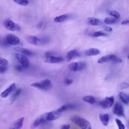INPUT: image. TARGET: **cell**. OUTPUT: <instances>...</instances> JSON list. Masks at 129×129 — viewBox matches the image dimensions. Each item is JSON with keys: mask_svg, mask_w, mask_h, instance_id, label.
<instances>
[{"mask_svg": "<svg viewBox=\"0 0 129 129\" xmlns=\"http://www.w3.org/2000/svg\"><path fill=\"white\" fill-rule=\"evenodd\" d=\"M71 119L73 122L81 128H91V126L90 122L83 118L77 116H74L71 117Z\"/></svg>", "mask_w": 129, "mask_h": 129, "instance_id": "1", "label": "cell"}, {"mask_svg": "<svg viewBox=\"0 0 129 129\" xmlns=\"http://www.w3.org/2000/svg\"><path fill=\"white\" fill-rule=\"evenodd\" d=\"M15 68L18 71L21 72L23 71V68H24L21 64H18L15 66Z\"/></svg>", "mask_w": 129, "mask_h": 129, "instance_id": "36", "label": "cell"}, {"mask_svg": "<svg viewBox=\"0 0 129 129\" xmlns=\"http://www.w3.org/2000/svg\"><path fill=\"white\" fill-rule=\"evenodd\" d=\"M69 16L67 15H63L55 17L54 21L57 22H60L64 21L68 19Z\"/></svg>", "mask_w": 129, "mask_h": 129, "instance_id": "24", "label": "cell"}, {"mask_svg": "<svg viewBox=\"0 0 129 129\" xmlns=\"http://www.w3.org/2000/svg\"><path fill=\"white\" fill-rule=\"evenodd\" d=\"M16 57L18 61L24 68H27L29 65V61L27 57L20 54H17Z\"/></svg>", "mask_w": 129, "mask_h": 129, "instance_id": "7", "label": "cell"}, {"mask_svg": "<svg viewBox=\"0 0 129 129\" xmlns=\"http://www.w3.org/2000/svg\"><path fill=\"white\" fill-rule=\"evenodd\" d=\"M99 118L104 125H107L109 121V116L108 114L100 113L99 114Z\"/></svg>", "mask_w": 129, "mask_h": 129, "instance_id": "17", "label": "cell"}, {"mask_svg": "<svg viewBox=\"0 0 129 129\" xmlns=\"http://www.w3.org/2000/svg\"><path fill=\"white\" fill-rule=\"evenodd\" d=\"M87 21L88 24L93 25H99L103 23L102 20L93 17L88 18Z\"/></svg>", "mask_w": 129, "mask_h": 129, "instance_id": "15", "label": "cell"}, {"mask_svg": "<svg viewBox=\"0 0 129 129\" xmlns=\"http://www.w3.org/2000/svg\"><path fill=\"white\" fill-rule=\"evenodd\" d=\"M15 84L14 83L11 84L7 89L1 94V97L3 98L7 97L12 93L15 88Z\"/></svg>", "mask_w": 129, "mask_h": 129, "instance_id": "12", "label": "cell"}, {"mask_svg": "<svg viewBox=\"0 0 129 129\" xmlns=\"http://www.w3.org/2000/svg\"><path fill=\"white\" fill-rule=\"evenodd\" d=\"M46 119L47 121H51L59 118L61 115V112L57 110L45 113Z\"/></svg>", "mask_w": 129, "mask_h": 129, "instance_id": "8", "label": "cell"}, {"mask_svg": "<svg viewBox=\"0 0 129 129\" xmlns=\"http://www.w3.org/2000/svg\"><path fill=\"white\" fill-rule=\"evenodd\" d=\"M104 30L106 31H111L112 30V28L108 26H106L104 27Z\"/></svg>", "mask_w": 129, "mask_h": 129, "instance_id": "39", "label": "cell"}, {"mask_svg": "<svg viewBox=\"0 0 129 129\" xmlns=\"http://www.w3.org/2000/svg\"><path fill=\"white\" fill-rule=\"evenodd\" d=\"M100 51L98 49L95 48H90L86 50L85 52V54L87 56L95 55L99 54Z\"/></svg>", "mask_w": 129, "mask_h": 129, "instance_id": "19", "label": "cell"}, {"mask_svg": "<svg viewBox=\"0 0 129 129\" xmlns=\"http://www.w3.org/2000/svg\"><path fill=\"white\" fill-rule=\"evenodd\" d=\"M13 0L17 4L22 6H26L29 3L28 1L27 0Z\"/></svg>", "mask_w": 129, "mask_h": 129, "instance_id": "29", "label": "cell"}, {"mask_svg": "<svg viewBox=\"0 0 129 129\" xmlns=\"http://www.w3.org/2000/svg\"><path fill=\"white\" fill-rule=\"evenodd\" d=\"M25 39L29 43L34 45H37L38 37L29 35L26 36Z\"/></svg>", "mask_w": 129, "mask_h": 129, "instance_id": "21", "label": "cell"}, {"mask_svg": "<svg viewBox=\"0 0 129 129\" xmlns=\"http://www.w3.org/2000/svg\"><path fill=\"white\" fill-rule=\"evenodd\" d=\"M119 96L122 101L125 104L128 105L129 103V96L127 94L122 92L119 93Z\"/></svg>", "mask_w": 129, "mask_h": 129, "instance_id": "22", "label": "cell"}, {"mask_svg": "<svg viewBox=\"0 0 129 129\" xmlns=\"http://www.w3.org/2000/svg\"><path fill=\"white\" fill-rule=\"evenodd\" d=\"M70 125L69 124H63L61 127V129H69L70 127Z\"/></svg>", "mask_w": 129, "mask_h": 129, "instance_id": "38", "label": "cell"}, {"mask_svg": "<svg viewBox=\"0 0 129 129\" xmlns=\"http://www.w3.org/2000/svg\"><path fill=\"white\" fill-rule=\"evenodd\" d=\"M114 100V97L111 96L107 97L100 101L99 104L104 109H108L113 105Z\"/></svg>", "mask_w": 129, "mask_h": 129, "instance_id": "5", "label": "cell"}, {"mask_svg": "<svg viewBox=\"0 0 129 129\" xmlns=\"http://www.w3.org/2000/svg\"><path fill=\"white\" fill-rule=\"evenodd\" d=\"M83 100L86 102L90 104H93L95 101L94 97L92 95H86L83 96L82 98Z\"/></svg>", "mask_w": 129, "mask_h": 129, "instance_id": "23", "label": "cell"}, {"mask_svg": "<svg viewBox=\"0 0 129 129\" xmlns=\"http://www.w3.org/2000/svg\"><path fill=\"white\" fill-rule=\"evenodd\" d=\"M7 68L5 66H0V73H4L7 71Z\"/></svg>", "mask_w": 129, "mask_h": 129, "instance_id": "37", "label": "cell"}, {"mask_svg": "<svg viewBox=\"0 0 129 129\" xmlns=\"http://www.w3.org/2000/svg\"><path fill=\"white\" fill-rule=\"evenodd\" d=\"M129 84L126 82H123L120 84V87L121 89H123L128 88Z\"/></svg>", "mask_w": 129, "mask_h": 129, "instance_id": "34", "label": "cell"}, {"mask_svg": "<svg viewBox=\"0 0 129 129\" xmlns=\"http://www.w3.org/2000/svg\"><path fill=\"white\" fill-rule=\"evenodd\" d=\"M111 61L116 63H121L122 62V60L114 55Z\"/></svg>", "mask_w": 129, "mask_h": 129, "instance_id": "32", "label": "cell"}, {"mask_svg": "<svg viewBox=\"0 0 129 129\" xmlns=\"http://www.w3.org/2000/svg\"><path fill=\"white\" fill-rule=\"evenodd\" d=\"M86 65V63L83 62H74L69 65L68 69L71 71H80L84 69Z\"/></svg>", "mask_w": 129, "mask_h": 129, "instance_id": "3", "label": "cell"}, {"mask_svg": "<svg viewBox=\"0 0 129 129\" xmlns=\"http://www.w3.org/2000/svg\"><path fill=\"white\" fill-rule=\"evenodd\" d=\"M24 118L22 117L18 119L14 123L12 127L11 128L13 129H20L23 125Z\"/></svg>", "mask_w": 129, "mask_h": 129, "instance_id": "18", "label": "cell"}, {"mask_svg": "<svg viewBox=\"0 0 129 129\" xmlns=\"http://www.w3.org/2000/svg\"><path fill=\"white\" fill-rule=\"evenodd\" d=\"M107 35L106 34L101 31H96L94 32L92 35L93 37H96L99 36H105Z\"/></svg>", "mask_w": 129, "mask_h": 129, "instance_id": "30", "label": "cell"}, {"mask_svg": "<svg viewBox=\"0 0 129 129\" xmlns=\"http://www.w3.org/2000/svg\"><path fill=\"white\" fill-rule=\"evenodd\" d=\"M73 80L71 79L66 77L64 80V83L65 85H71L73 82Z\"/></svg>", "mask_w": 129, "mask_h": 129, "instance_id": "33", "label": "cell"}, {"mask_svg": "<svg viewBox=\"0 0 129 129\" xmlns=\"http://www.w3.org/2000/svg\"><path fill=\"white\" fill-rule=\"evenodd\" d=\"M7 60L4 58H0V65L2 66H6L8 64Z\"/></svg>", "mask_w": 129, "mask_h": 129, "instance_id": "35", "label": "cell"}, {"mask_svg": "<svg viewBox=\"0 0 129 129\" xmlns=\"http://www.w3.org/2000/svg\"><path fill=\"white\" fill-rule=\"evenodd\" d=\"M114 55L109 54L104 56L98 59V62L99 63H102L111 61Z\"/></svg>", "mask_w": 129, "mask_h": 129, "instance_id": "20", "label": "cell"}, {"mask_svg": "<svg viewBox=\"0 0 129 129\" xmlns=\"http://www.w3.org/2000/svg\"><path fill=\"white\" fill-rule=\"evenodd\" d=\"M129 23V21L128 20H125L123 21L121 23L122 25H125L128 24Z\"/></svg>", "mask_w": 129, "mask_h": 129, "instance_id": "41", "label": "cell"}, {"mask_svg": "<svg viewBox=\"0 0 129 129\" xmlns=\"http://www.w3.org/2000/svg\"><path fill=\"white\" fill-rule=\"evenodd\" d=\"M37 45H43L46 44L49 41V39L46 37H43L41 38H38Z\"/></svg>", "mask_w": 129, "mask_h": 129, "instance_id": "26", "label": "cell"}, {"mask_svg": "<svg viewBox=\"0 0 129 129\" xmlns=\"http://www.w3.org/2000/svg\"><path fill=\"white\" fill-rule=\"evenodd\" d=\"M4 24L6 29L11 31L19 30L21 29L20 26L18 24L9 19L5 20Z\"/></svg>", "mask_w": 129, "mask_h": 129, "instance_id": "4", "label": "cell"}, {"mask_svg": "<svg viewBox=\"0 0 129 129\" xmlns=\"http://www.w3.org/2000/svg\"><path fill=\"white\" fill-rule=\"evenodd\" d=\"M113 112L114 114L119 116H124L123 106L119 102H117L115 104L113 108Z\"/></svg>", "mask_w": 129, "mask_h": 129, "instance_id": "6", "label": "cell"}, {"mask_svg": "<svg viewBox=\"0 0 129 129\" xmlns=\"http://www.w3.org/2000/svg\"><path fill=\"white\" fill-rule=\"evenodd\" d=\"M5 39L8 44L11 45H17L20 42L19 39L18 37L12 34L7 35Z\"/></svg>", "mask_w": 129, "mask_h": 129, "instance_id": "9", "label": "cell"}, {"mask_svg": "<svg viewBox=\"0 0 129 129\" xmlns=\"http://www.w3.org/2000/svg\"><path fill=\"white\" fill-rule=\"evenodd\" d=\"M45 58L46 62L51 63H59L63 61V59L62 57L55 56L52 55Z\"/></svg>", "mask_w": 129, "mask_h": 129, "instance_id": "11", "label": "cell"}, {"mask_svg": "<svg viewBox=\"0 0 129 129\" xmlns=\"http://www.w3.org/2000/svg\"><path fill=\"white\" fill-rule=\"evenodd\" d=\"M80 56V53L76 50H73L69 51L67 56V61H69L72 59Z\"/></svg>", "mask_w": 129, "mask_h": 129, "instance_id": "13", "label": "cell"}, {"mask_svg": "<svg viewBox=\"0 0 129 129\" xmlns=\"http://www.w3.org/2000/svg\"><path fill=\"white\" fill-rule=\"evenodd\" d=\"M43 25V23L41 21H40L37 24V27L38 29H40L42 27Z\"/></svg>", "mask_w": 129, "mask_h": 129, "instance_id": "40", "label": "cell"}, {"mask_svg": "<svg viewBox=\"0 0 129 129\" xmlns=\"http://www.w3.org/2000/svg\"><path fill=\"white\" fill-rule=\"evenodd\" d=\"M45 113L40 116L38 117L35 120L31 125V127L34 128L38 126L40 124L42 123L46 122Z\"/></svg>", "mask_w": 129, "mask_h": 129, "instance_id": "10", "label": "cell"}, {"mask_svg": "<svg viewBox=\"0 0 129 129\" xmlns=\"http://www.w3.org/2000/svg\"><path fill=\"white\" fill-rule=\"evenodd\" d=\"M31 86L40 89L47 90L51 88L53 85L50 80L46 79L40 82L33 83L31 84Z\"/></svg>", "mask_w": 129, "mask_h": 129, "instance_id": "2", "label": "cell"}, {"mask_svg": "<svg viewBox=\"0 0 129 129\" xmlns=\"http://www.w3.org/2000/svg\"><path fill=\"white\" fill-rule=\"evenodd\" d=\"M22 89L21 88H19L13 93L11 97V103H12L19 96L22 92Z\"/></svg>", "mask_w": 129, "mask_h": 129, "instance_id": "25", "label": "cell"}, {"mask_svg": "<svg viewBox=\"0 0 129 129\" xmlns=\"http://www.w3.org/2000/svg\"><path fill=\"white\" fill-rule=\"evenodd\" d=\"M107 12L109 15L113 16L116 19H118L119 18V13L116 11L112 10H108Z\"/></svg>", "mask_w": 129, "mask_h": 129, "instance_id": "27", "label": "cell"}, {"mask_svg": "<svg viewBox=\"0 0 129 129\" xmlns=\"http://www.w3.org/2000/svg\"><path fill=\"white\" fill-rule=\"evenodd\" d=\"M104 21L107 24H111L115 23L117 21L116 19L113 18L106 17Z\"/></svg>", "mask_w": 129, "mask_h": 129, "instance_id": "28", "label": "cell"}, {"mask_svg": "<svg viewBox=\"0 0 129 129\" xmlns=\"http://www.w3.org/2000/svg\"></svg>", "mask_w": 129, "mask_h": 129, "instance_id": "42", "label": "cell"}, {"mask_svg": "<svg viewBox=\"0 0 129 129\" xmlns=\"http://www.w3.org/2000/svg\"><path fill=\"white\" fill-rule=\"evenodd\" d=\"M76 107V105L73 104H66L62 106L57 110L58 112H61L67 110L75 108Z\"/></svg>", "mask_w": 129, "mask_h": 129, "instance_id": "16", "label": "cell"}, {"mask_svg": "<svg viewBox=\"0 0 129 129\" xmlns=\"http://www.w3.org/2000/svg\"><path fill=\"white\" fill-rule=\"evenodd\" d=\"M115 120L116 123L119 129H124L125 128V126L121 121L117 118H116Z\"/></svg>", "mask_w": 129, "mask_h": 129, "instance_id": "31", "label": "cell"}, {"mask_svg": "<svg viewBox=\"0 0 129 129\" xmlns=\"http://www.w3.org/2000/svg\"><path fill=\"white\" fill-rule=\"evenodd\" d=\"M14 50L20 53L26 55L31 56L33 55V52L25 48L19 47H15L14 48Z\"/></svg>", "mask_w": 129, "mask_h": 129, "instance_id": "14", "label": "cell"}]
</instances>
